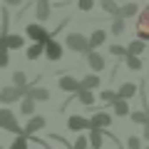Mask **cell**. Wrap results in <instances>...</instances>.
Listing matches in <instances>:
<instances>
[{
  "mask_svg": "<svg viewBox=\"0 0 149 149\" xmlns=\"http://www.w3.org/2000/svg\"><path fill=\"white\" fill-rule=\"evenodd\" d=\"M142 137H144V139L149 142V124H144V134H142Z\"/></svg>",
  "mask_w": 149,
  "mask_h": 149,
  "instance_id": "obj_36",
  "label": "cell"
},
{
  "mask_svg": "<svg viewBox=\"0 0 149 149\" xmlns=\"http://www.w3.org/2000/svg\"><path fill=\"white\" fill-rule=\"evenodd\" d=\"M114 114L117 117H129V104L124 100H117L114 102Z\"/></svg>",
  "mask_w": 149,
  "mask_h": 149,
  "instance_id": "obj_21",
  "label": "cell"
},
{
  "mask_svg": "<svg viewBox=\"0 0 149 149\" xmlns=\"http://www.w3.org/2000/svg\"><path fill=\"white\" fill-rule=\"evenodd\" d=\"M60 90L62 92H80L82 90V82L80 80H74V77H60Z\"/></svg>",
  "mask_w": 149,
  "mask_h": 149,
  "instance_id": "obj_9",
  "label": "cell"
},
{
  "mask_svg": "<svg viewBox=\"0 0 149 149\" xmlns=\"http://www.w3.org/2000/svg\"><path fill=\"white\" fill-rule=\"evenodd\" d=\"M0 40H3V47H5V50H17V47H22V37H20V35H3Z\"/></svg>",
  "mask_w": 149,
  "mask_h": 149,
  "instance_id": "obj_13",
  "label": "cell"
},
{
  "mask_svg": "<svg viewBox=\"0 0 149 149\" xmlns=\"http://www.w3.org/2000/svg\"><path fill=\"white\" fill-rule=\"evenodd\" d=\"M100 100H102V102H109V104H114V102H117L119 97H117V92H112V90H104V92L100 95Z\"/></svg>",
  "mask_w": 149,
  "mask_h": 149,
  "instance_id": "obj_27",
  "label": "cell"
},
{
  "mask_svg": "<svg viewBox=\"0 0 149 149\" xmlns=\"http://www.w3.org/2000/svg\"><path fill=\"white\" fill-rule=\"evenodd\" d=\"M67 129L70 132H77V134H85V132L92 129V124H90V119L82 117V114H72V117L67 119Z\"/></svg>",
  "mask_w": 149,
  "mask_h": 149,
  "instance_id": "obj_2",
  "label": "cell"
},
{
  "mask_svg": "<svg viewBox=\"0 0 149 149\" xmlns=\"http://www.w3.org/2000/svg\"><path fill=\"white\" fill-rule=\"evenodd\" d=\"M127 149H142V137H129L127 139Z\"/></svg>",
  "mask_w": 149,
  "mask_h": 149,
  "instance_id": "obj_30",
  "label": "cell"
},
{
  "mask_svg": "<svg viewBox=\"0 0 149 149\" xmlns=\"http://www.w3.org/2000/svg\"><path fill=\"white\" fill-rule=\"evenodd\" d=\"M87 139H90V147L92 149H102V147H104V132H102V129H90Z\"/></svg>",
  "mask_w": 149,
  "mask_h": 149,
  "instance_id": "obj_11",
  "label": "cell"
},
{
  "mask_svg": "<svg viewBox=\"0 0 149 149\" xmlns=\"http://www.w3.org/2000/svg\"><path fill=\"white\" fill-rule=\"evenodd\" d=\"M102 42H104V30H95L90 37V52H92V47H100Z\"/></svg>",
  "mask_w": 149,
  "mask_h": 149,
  "instance_id": "obj_20",
  "label": "cell"
},
{
  "mask_svg": "<svg viewBox=\"0 0 149 149\" xmlns=\"http://www.w3.org/2000/svg\"><path fill=\"white\" fill-rule=\"evenodd\" d=\"M134 95H137V85H132V82H124V85L119 87V92H117V97L124 100V102H127L129 97H134Z\"/></svg>",
  "mask_w": 149,
  "mask_h": 149,
  "instance_id": "obj_15",
  "label": "cell"
},
{
  "mask_svg": "<svg viewBox=\"0 0 149 149\" xmlns=\"http://www.w3.org/2000/svg\"><path fill=\"white\" fill-rule=\"evenodd\" d=\"M144 149H149V147H144Z\"/></svg>",
  "mask_w": 149,
  "mask_h": 149,
  "instance_id": "obj_39",
  "label": "cell"
},
{
  "mask_svg": "<svg viewBox=\"0 0 149 149\" xmlns=\"http://www.w3.org/2000/svg\"><path fill=\"white\" fill-rule=\"evenodd\" d=\"M0 47H3V40H0Z\"/></svg>",
  "mask_w": 149,
  "mask_h": 149,
  "instance_id": "obj_38",
  "label": "cell"
},
{
  "mask_svg": "<svg viewBox=\"0 0 149 149\" xmlns=\"http://www.w3.org/2000/svg\"><path fill=\"white\" fill-rule=\"evenodd\" d=\"M8 62H10V55L5 47H0V67H8Z\"/></svg>",
  "mask_w": 149,
  "mask_h": 149,
  "instance_id": "obj_33",
  "label": "cell"
},
{
  "mask_svg": "<svg viewBox=\"0 0 149 149\" xmlns=\"http://www.w3.org/2000/svg\"><path fill=\"white\" fill-rule=\"evenodd\" d=\"M139 37L142 40H149V8H144V13L139 15Z\"/></svg>",
  "mask_w": 149,
  "mask_h": 149,
  "instance_id": "obj_12",
  "label": "cell"
},
{
  "mask_svg": "<svg viewBox=\"0 0 149 149\" xmlns=\"http://www.w3.org/2000/svg\"><path fill=\"white\" fill-rule=\"evenodd\" d=\"M25 97H30L32 102H47L50 100V90H45V87H27Z\"/></svg>",
  "mask_w": 149,
  "mask_h": 149,
  "instance_id": "obj_8",
  "label": "cell"
},
{
  "mask_svg": "<svg viewBox=\"0 0 149 149\" xmlns=\"http://www.w3.org/2000/svg\"><path fill=\"white\" fill-rule=\"evenodd\" d=\"M142 52H144V42L142 40H134V42L127 47V55H134V57H139Z\"/></svg>",
  "mask_w": 149,
  "mask_h": 149,
  "instance_id": "obj_24",
  "label": "cell"
},
{
  "mask_svg": "<svg viewBox=\"0 0 149 149\" xmlns=\"http://www.w3.org/2000/svg\"><path fill=\"white\" fill-rule=\"evenodd\" d=\"M67 47L74 52H90V40L80 32H72V35H67Z\"/></svg>",
  "mask_w": 149,
  "mask_h": 149,
  "instance_id": "obj_3",
  "label": "cell"
},
{
  "mask_svg": "<svg viewBox=\"0 0 149 149\" xmlns=\"http://www.w3.org/2000/svg\"><path fill=\"white\" fill-rule=\"evenodd\" d=\"M13 82H15V87H20V90H27V74L25 72H15L13 74Z\"/></svg>",
  "mask_w": 149,
  "mask_h": 149,
  "instance_id": "obj_25",
  "label": "cell"
},
{
  "mask_svg": "<svg viewBox=\"0 0 149 149\" xmlns=\"http://www.w3.org/2000/svg\"><path fill=\"white\" fill-rule=\"evenodd\" d=\"M80 8H82V10H90V8H92V0H80Z\"/></svg>",
  "mask_w": 149,
  "mask_h": 149,
  "instance_id": "obj_35",
  "label": "cell"
},
{
  "mask_svg": "<svg viewBox=\"0 0 149 149\" xmlns=\"http://www.w3.org/2000/svg\"><path fill=\"white\" fill-rule=\"evenodd\" d=\"M27 37H32L35 42H40V45H47L52 37H50V32L45 30V27H40V25H27Z\"/></svg>",
  "mask_w": 149,
  "mask_h": 149,
  "instance_id": "obj_5",
  "label": "cell"
},
{
  "mask_svg": "<svg viewBox=\"0 0 149 149\" xmlns=\"http://www.w3.org/2000/svg\"><path fill=\"white\" fill-rule=\"evenodd\" d=\"M20 112L25 117H35V102H32L30 97H25V100L20 102Z\"/></svg>",
  "mask_w": 149,
  "mask_h": 149,
  "instance_id": "obj_16",
  "label": "cell"
},
{
  "mask_svg": "<svg viewBox=\"0 0 149 149\" xmlns=\"http://www.w3.org/2000/svg\"><path fill=\"white\" fill-rule=\"evenodd\" d=\"M102 8H104V13H114V15L119 13V8L114 5V0H102Z\"/></svg>",
  "mask_w": 149,
  "mask_h": 149,
  "instance_id": "obj_31",
  "label": "cell"
},
{
  "mask_svg": "<svg viewBox=\"0 0 149 149\" xmlns=\"http://www.w3.org/2000/svg\"><path fill=\"white\" fill-rule=\"evenodd\" d=\"M109 52H112V55H124V57H127V50H124L122 45H112V47H109Z\"/></svg>",
  "mask_w": 149,
  "mask_h": 149,
  "instance_id": "obj_34",
  "label": "cell"
},
{
  "mask_svg": "<svg viewBox=\"0 0 149 149\" xmlns=\"http://www.w3.org/2000/svg\"><path fill=\"white\" fill-rule=\"evenodd\" d=\"M40 129H45V117H40V114H35V117H30L27 119V124H25V137H32L35 132H40Z\"/></svg>",
  "mask_w": 149,
  "mask_h": 149,
  "instance_id": "obj_7",
  "label": "cell"
},
{
  "mask_svg": "<svg viewBox=\"0 0 149 149\" xmlns=\"http://www.w3.org/2000/svg\"><path fill=\"white\" fill-rule=\"evenodd\" d=\"M20 97H25V90H20V87H3L0 90V102L3 104H13Z\"/></svg>",
  "mask_w": 149,
  "mask_h": 149,
  "instance_id": "obj_4",
  "label": "cell"
},
{
  "mask_svg": "<svg viewBox=\"0 0 149 149\" xmlns=\"http://www.w3.org/2000/svg\"><path fill=\"white\" fill-rule=\"evenodd\" d=\"M45 57H47V60H52V62H57V60L62 57V45H60V42H55V40H50V42L45 45Z\"/></svg>",
  "mask_w": 149,
  "mask_h": 149,
  "instance_id": "obj_10",
  "label": "cell"
},
{
  "mask_svg": "<svg viewBox=\"0 0 149 149\" xmlns=\"http://www.w3.org/2000/svg\"><path fill=\"white\" fill-rule=\"evenodd\" d=\"M112 32H114V35H122V32H124V20H122V17H117V20H114Z\"/></svg>",
  "mask_w": 149,
  "mask_h": 149,
  "instance_id": "obj_32",
  "label": "cell"
},
{
  "mask_svg": "<svg viewBox=\"0 0 149 149\" xmlns=\"http://www.w3.org/2000/svg\"><path fill=\"white\" fill-rule=\"evenodd\" d=\"M5 3H8V5H20L22 0H5Z\"/></svg>",
  "mask_w": 149,
  "mask_h": 149,
  "instance_id": "obj_37",
  "label": "cell"
},
{
  "mask_svg": "<svg viewBox=\"0 0 149 149\" xmlns=\"http://www.w3.org/2000/svg\"><path fill=\"white\" fill-rule=\"evenodd\" d=\"M37 17L40 20H47L50 17V3L47 0H37Z\"/></svg>",
  "mask_w": 149,
  "mask_h": 149,
  "instance_id": "obj_18",
  "label": "cell"
},
{
  "mask_svg": "<svg viewBox=\"0 0 149 149\" xmlns=\"http://www.w3.org/2000/svg\"><path fill=\"white\" fill-rule=\"evenodd\" d=\"M0 149H3V147H0Z\"/></svg>",
  "mask_w": 149,
  "mask_h": 149,
  "instance_id": "obj_40",
  "label": "cell"
},
{
  "mask_svg": "<svg viewBox=\"0 0 149 149\" xmlns=\"http://www.w3.org/2000/svg\"><path fill=\"white\" fill-rule=\"evenodd\" d=\"M87 62H90V67L95 70V72H102V70H104V57H102L100 52H87Z\"/></svg>",
  "mask_w": 149,
  "mask_h": 149,
  "instance_id": "obj_14",
  "label": "cell"
},
{
  "mask_svg": "<svg viewBox=\"0 0 149 149\" xmlns=\"http://www.w3.org/2000/svg\"><path fill=\"white\" fill-rule=\"evenodd\" d=\"M0 129L13 132V134H17V137H20V134H25V132L20 129V124H17V117L8 109V107H3V109H0Z\"/></svg>",
  "mask_w": 149,
  "mask_h": 149,
  "instance_id": "obj_1",
  "label": "cell"
},
{
  "mask_svg": "<svg viewBox=\"0 0 149 149\" xmlns=\"http://www.w3.org/2000/svg\"><path fill=\"white\" fill-rule=\"evenodd\" d=\"M95 87H100V77L97 74H87L85 80H82V90H95Z\"/></svg>",
  "mask_w": 149,
  "mask_h": 149,
  "instance_id": "obj_19",
  "label": "cell"
},
{
  "mask_svg": "<svg viewBox=\"0 0 149 149\" xmlns=\"http://www.w3.org/2000/svg\"><path fill=\"white\" fill-rule=\"evenodd\" d=\"M90 147V139H87V134H80V137L74 139V144H72V149H87Z\"/></svg>",
  "mask_w": 149,
  "mask_h": 149,
  "instance_id": "obj_28",
  "label": "cell"
},
{
  "mask_svg": "<svg viewBox=\"0 0 149 149\" xmlns=\"http://www.w3.org/2000/svg\"><path fill=\"white\" fill-rule=\"evenodd\" d=\"M134 13H137V5H134V3H127L124 8H119L117 15H119V17H129V15H134Z\"/></svg>",
  "mask_w": 149,
  "mask_h": 149,
  "instance_id": "obj_26",
  "label": "cell"
},
{
  "mask_svg": "<svg viewBox=\"0 0 149 149\" xmlns=\"http://www.w3.org/2000/svg\"><path fill=\"white\" fill-rule=\"evenodd\" d=\"M42 52H45V45H40V42L30 45V47H27V60H37Z\"/></svg>",
  "mask_w": 149,
  "mask_h": 149,
  "instance_id": "obj_22",
  "label": "cell"
},
{
  "mask_svg": "<svg viewBox=\"0 0 149 149\" xmlns=\"http://www.w3.org/2000/svg\"><path fill=\"white\" fill-rule=\"evenodd\" d=\"M90 124H92V129H102V132H104V129L112 124V117L107 114V112H97V114L90 117Z\"/></svg>",
  "mask_w": 149,
  "mask_h": 149,
  "instance_id": "obj_6",
  "label": "cell"
},
{
  "mask_svg": "<svg viewBox=\"0 0 149 149\" xmlns=\"http://www.w3.org/2000/svg\"><path fill=\"white\" fill-rule=\"evenodd\" d=\"M127 67L129 70H142V60L134 57V55H127Z\"/></svg>",
  "mask_w": 149,
  "mask_h": 149,
  "instance_id": "obj_29",
  "label": "cell"
},
{
  "mask_svg": "<svg viewBox=\"0 0 149 149\" xmlns=\"http://www.w3.org/2000/svg\"><path fill=\"white\" fill-rule=\"evenodd\" d=\"M77 100H80L85 107H90L92 102H95V95H92L90 90H80V92H77Z\"/></svg>",
  "mask_w": 149,
  "mask_h": 149,
  "instance_id": "obj_23",
  "label": "cell"
},
{
  "mask_svg": "<svg viewBox=\"0 0 149 149\" xmlns=\"http://www.w3.org/2000/svg\"><path fill=\"white\" fill-rule=\"evenodd\" d=\"M8 149H30V137H25V134H20V137L13 139V144Z\"/></svg>",
  "mask_w": 149,
  "mask_h": 149,
  "instance_id": "obj_17",
  "label": "cell"
}]
</instances>
